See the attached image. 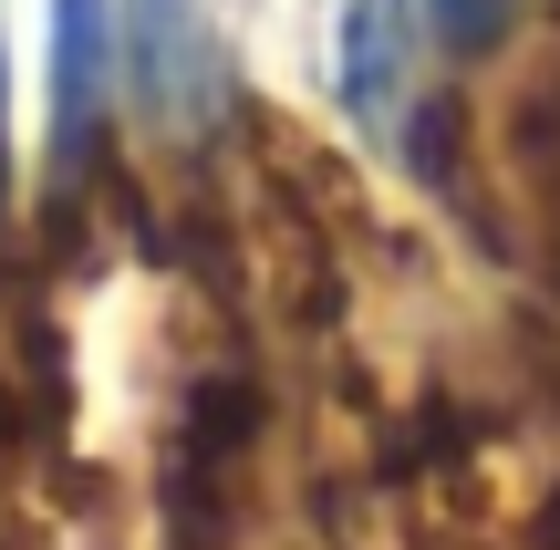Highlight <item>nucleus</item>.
Masks as SVG:
<instances>
[{"label": "nucleus", "instance_id": "obj_1", "mask_svg": "<svg viewBox=\"0 0 560 550\" xmlns=\"http://www.w3.org/2000/svg\"><path fill=\"white\" fill-rule=\"evenodd\" d=\"M125 94L156 136H208L229 115V42L208 0H125Z\"/></svg>", "mask_w": 560, "mask_h": 550}, {"label": "nucleus", "instance_id": "obj_2", "mask_svg": "<svg viewBox=\"0 0 560 550\" xmlns=\"http://www.w3.org/2000/svg\"><path fill=\"white\" fill-rule=\"evenodd\" d=\"M115 83H125V0H52V166L62 177H94Z\"/></svg>", "mask_w": 560, "mask_h": 550}, {"label": "nucleus", "instance_id": "obj_3", "mask_svg": "<svg viewBox=\"0 0 560 550\" xmlns=\"http://www.w3.org/2000/svg\"><path fill=\"white\" fill-rule=\"evenodd\" d=\"M416 21H425V0H342L332 83H342V115L374 145L416 136Z\"/></svg>", "mask_w": 560, "mask_h": 550}, {"label": "nucleus", "instance_id": "obj_4", "mask_svg": "<svg viewBox=\"0 0 560 550\" xmlns=\"http://www.w3.org/2000/svg\"><path fill=\"white\" fill-rule=\"evenodd\" d=\"M520 11L529 0H425V32H436L457 62H478V52H499V42L520 32Z\"/></svg>", "mask_w": 560, "mask_h": 550}, {"label": "nucleus", "instance_id": "obj_5", "mask_svg": "<svg viewBox=\"0 0 560 550\" xmlns=\"http://www.w3.org/2000/svg\"><path fill=\"white\" fill-rule=\"evenodd\" d=\"M0 219H11V62H0Z\"/></svg>", "mask_w": 560, "mask_h": 550}, {"label": "nucleus", "instance_id": "obj_6", "mask_svg": "<svg viewBox=\"0 0 560 550\" xmlns=\"http://www.w3.org/2000/svg\"><path fill=\"white\" fill-rule=\"evenodd\" d=\"M540 550H560V499H550V510H540Z\"/></svg>", "mask_w": 560, "mask_h": 550}]
</instances>
